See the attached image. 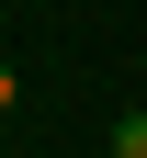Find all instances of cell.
<instances>
[{
  "instance_id": "cell-1",
  "label": "cell",
  "mask_w": 147,
  "mask_h": 158,
  "mask_svg": "<svg viewBox=\"0 0 147 158\" xmlns=\"http://www.w3.org/2000/svg\"><path fill=\"white\" fill-rule=\"evenodd\" d=\"M113 158H147V102H124V113H113Z\"/></svg>"
},
{
  "instance_id": "cell-2",
  "label": "cell",
  "mask_w": 147,
  "mask_h": 158,
  "mask_svg": "<svg viewBox=\"0 0 147 158\" xmlns=\"http://www.w3.org/2000/svg\"><path fill=\"white\" fill-rule=\"evenodd\" d=\"M11 102H23V79H11V68H0V113H11Z\"/></svg>"
}]
</instances>
